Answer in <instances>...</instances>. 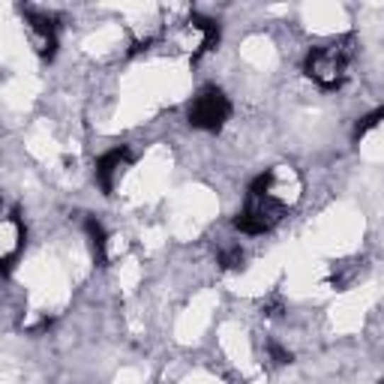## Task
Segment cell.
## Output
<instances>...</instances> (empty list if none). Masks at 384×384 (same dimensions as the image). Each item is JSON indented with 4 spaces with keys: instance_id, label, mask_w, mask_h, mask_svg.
Listing matches in <instances>:
<instances>
[{
    "instance_id": "6da1fadb",
    "label": "cell",
    "mask_w": 384,
    "mask_h": 384,
    "mask_svg": "<svg viewBox=\"0 0 384 384\" xmlns=\"http://www.w3.org/2000/svg\"><path fill=\"white\" fill-rule=\"evenodd\" d=\"M345 69H349V48H342L337 43L315 48L306 57V75L322 87H327V91L345 81Z\"/></svg>"
},
{
    "instance_id": "7a4b0ae2",
    "label": "cell",
    "mask_w": 384,
    "mask_h": 384,
    "mask_svg": "<svg viewBox=\"0 0 384 384\" xmlns=\"http://www.w3.org/2000/svg\"><path fill=\"white\" fill-rule=\"evenodd\" d=\"M228 114H232L228 96L222 91H216V87H204L189 106V123L204 132H220L228 120Z\"/></svg>"
},
{
    "instance_id": "3957f363",
    "label": "cell",
    "mask_w": 384,
    "mask_h": 384,
    "mask_svg": "<svg viewBox=\"0 0 384 384\" xmlns=\"http://www.w3.org/2000/svg\"><path fill=\"white\" fill-rule=\"evenodd\" d=\"M283 201H276L273 196H249V204L237 213L235 225L243 235H264L283 220Z\"/></svg>"
},
{
    "instance_id": "277c9868",
    "label": "cell",
    "mask_w": 384,
    "mask_h": 384,
    "mask_svg": "<svg viewBox=\"0 0 384 384\" xmlns=\"http://www.w3.org/2000/svg\"><path fill=\"white\" fill-rule=\"evenodd\" d=\"M28 24L33 30V45L40 51L43 60H51L57 51V30H55V18L40 16V12H28Z\"/></svg>"
},
{
    "instance_id": "5b68a950",
    "label": "cell",
    "mask_w": 384,
    "mask_h": 384,
    "mask_svg": "<svg viewBox=\"0 0 384 384\" xmlns=\"http://www.w3.org/2000/svg\"><path fill=\"white\" fill-rule=\"evenodd\" d=\"M126 162H130V150H126V147H114V150H108L106 157L96 162V181H99V186L106 192L114 189V177L123 171Z\"/></svg>"
},
{
    "instance_id": "8992f818",
    "label": "cell",
    "mask_w": 384,
    "mask_h": 384,
    "mask_svg": "<svg viewBox=\"0 0 384 384\" xmlns=\"http://www.w3.org/2000/svg\"><path fill=\"white\" fill-rule=\"evenodd\" d=\"M189 24H192L196 30H201V36H204V40H201V48H198V55H204V51H213L216 45H220V24H216V21L204 18V16H192ZM198 55H196V57H198Z\"/></svg>"
},
{
    "instance_id": "52a82bcc",
    "label": "cell",
    "mask_w": 384,
    "mask_h": 384,
    "mask_svg": "<svg viewBox=\"0 0 384 384\" xmlns=\"http://www.w3.org/2000/svg\"><path fill=\"white\" fill-rule=\"evenodd\" d=\"M84 228H87V237H91V247H94L96 261H106V228H102L96 220H87Z\"/></svg>"
},
{
    "instance_id": "ba28073f",
    "label": "cell",
    "mask_w": 384,
    "mask_h": 384,
    "mask_svg": "<svg viewBox=\"0 0 384 384\" xmlns=\"http://www.w3.org/2000/svg\"><path fill=\"white\" fill-rule=\"evenodd\" d=\"M384 120V108H378V111H373V114H366V118L361 120V123H357V130H354V135L357 138H363L369 130H375V126Z\"/></svg>"
},
{
    "instance_id": "9c48e42d",
    "label": "cell",
    "mask_w": 384,
    "mask_h": 384,
    "mask_svg": "<svg viewBox=\"0 0 384 384\" xmlns=\"http://www.w3.org/2000/svg\"><path fill=\"white\" fill-rule=\"evenodd\" d=\"M222 267H225V271H240V267H243V252H240V247H232V249L222 252Z\"/></svg>"
},
{
    "instance_id": "30bf717a",
    "label": "cell",
    "mask_w": 384,
    "mask_h": 384,
    "mask_svg": "<svg viewBox=\"0 0 384 384\" xmlns=\"http://www.w3.org/2000/svg\"><path fill=\"white\" fill-rule=\"evenodd\" d=\"M267 351H271V357H273V363H279V366H286V363H291V351H286L279 342H271L267 345Z\"/></svg>"
},
{
    "instance_id": "8fae6325",
    "label": "cell",
    "mask_w": 384,
    "mask_h": 384,
    "mask_svg": "<svg viewBox=\"0 0 384 384\" xmlns=\"http://www.w3.org/2000/svg\"><path fill=\"white\" fill-rule=\"evenodd\" d=\"M381 384H384V381H381Z\"/></svg>"
}]
</instances>
